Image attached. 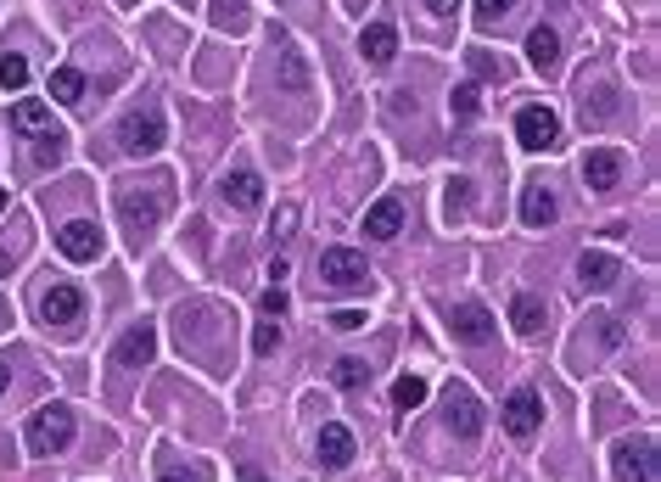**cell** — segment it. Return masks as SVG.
Here are the masks:
<instances>
[{"mask_svg": "<svg viewBox=\"0 0 661 482\" xmlns=\"http://www.w3.org/2000/svg\"><path fill=\"white\" fill-rule=\"evenodd\" d=\"M23 438H29V454H40V460L45 454H62L73 443V410L68 404H45V410H34Z\"/></svg>", "mask_w": 661, "mask_h": 482, "instance_id": "obj_1", "label": "cell"}, {"mask_svg": "<svg viewBox=\"0 0 661 482\" xmlns=\"http://www.w3.org/2000/svg\"><path fill=\"white\" fill-rule=\"evenodd\" d=\"M163 135H169V124H163V113H152V107H141V113H124V118H118V146H124L129 157L163 152Z\"/></svg>", "mask_w": 661, "mask_h": 482, "instance_id": "obj_2", "label": "cell"}, {"mask_svg": "<svg viewBox=\"0 0 661 482\" xmlns=\"http://www.w3.org/2000/svg\"><path fill=\"white\" fill-rule=\"evenodd\" d=\"M320 281L331 292H353V286H365L370 270H365V253L359 247H325L320 253Z\"/></svg>", "mask_w": 661, "mask_h": 482, "instance_id": "obj_3", "label": "cell"}, {"mask_svg": "<svg viewBox=\"0 0 661 482\" xmlns=\"http://www.w3.org/2000/svg\"><path fill=\"white\" fill-rule=\"evenodd\" d=\"M611 471H617V482H650L656 477V438H622L617 449H611Z\"/></svg>", "mask_w": 661, "mask_h": 482, "instance_id": "obj_4", "label": "cell"}, {"mask_svg": "<svg viewBox=\"0 0 661 482\" xmlns=\"http://www.w3.org/2000/svg\"><path fill=\"white\" fill-rule=\"evenodd\" d=\"M499 421H505V432H510V438H533V432H538V421H544V398H538L533 387H516V393L505 398Z\"/></svg>", "mask_w": 661, "mask_h": 482, "instance_id": "obj_5", "label": "cell"}, {"mask_svg": "<svg viewBox=\"0 0 661 482\" xmlns=\"http://www.w3.org/2000/svg\"><path fill=\"white\" fill-rule=\"evenodd\" d=\"M516 141L527 152H549V146L561 141V118L549 113V107H521L516 113Z\"/></svg>", "mask_w": 661, "mask_h": 482, "instance_id": "obj_6", "label": "cell"}, {"mask_svg": "<svg viewBox=\"0 0 661 482\" xmlns=\"http://www.w3.org/2000/svg\"><path fill=\"white\" fill-rule=\"evenodd\" d=\"M79 314H85V292H79L73 281H51V286H45V298H40V320H45V326H73Z\"/></svg>", "mask_w": 661, "mask_h": 482, "instance_id": "obj_7", "label": "cell"}, {"mask_svg": "<svg viewBox=\"0 0 661 482\" xmlns=\"http://www.w3.org/2000/svg\"><path fill=\"white\" fill-rule=\"evenodd\" d=\"M443 421H449V432L454 438H482V404L465 387H449V398H443Z\"/></svg>", "mask_w": 661, "mask_h": 482, "instance_id": "obj_8", "label": "cell"}, {"mask_svg": "<svg viewBox=\"0 0 661 482\" xmlns=\"http://www.w3.org/2000/svg\"><path fill=\"white\" fill-rule=\"evenodd\" d=\"M57 247H62V258H73V264H90V258H101V230H96V219H68V225L57 230Z\"/></svg>", "mask_w": 661, "mask_h": 482, "instance_id": "obj_9", "label": "cell"}, {"mask_svg": "<svg viewBox=\"0 0 661 482\" xmlns=\"http://www.w3.org/2000/svg\"><path fill=\"white\" fill-rule=\"evenodd\" d=\"M152 354H157V331L146 326V320H141V326H129L124 337H118V348H113V359H118L124 370H141V365H152Z\"/></svg>", "mask_w": 661, "mask_h": 482, "instance_id": "obj_10", "label": "cell"}, {"mask_svg": "<svg viewBox=\"0 0 661 482\" xmlns=\"http://www.w3.org/2000/svg\"><path fill=\"white\" fill-rule=\"evenodd\" d=\"M219 197H225L236 213H253L258 202H264V180H258L253 169H236V174H225V180H219Z\"/></svg>", "mask_w": 661, "mask_h": 482, "instance_id": "obj_11", "label": "cell"}, {"mask_svg": "<svg viewBox=\"0 0 661 482\" xmlns=\"http://www.w3.org/2000/svg\"><path fill=\"white\" fill-rule=\"evenodd\" d=\"M583 180H589V191H611V185L622 180V152L617 146H594V152L583 157Z\"/></svg>", "mask_w": 661, "mask_h": 482, "instance_id": "obj_12", "label": "cell"}, {"mask_svg": "<svg viewBox=\"0 0 661 482\" xmlns=\"http://www.w3.org/2000/svg\"><path fill=\"white\" fill-rule=\"evenodd\" d=\"M449 326H454V337H460V342H488L493 337V314L482 309V303H454Z\"/></svg>", "mask_w": 661, "mask_h": 482, "instance_id": "obj_13", "label": "cell"}, {"mask_svg": "<svg viewBox=\"0 0 661 482\" xmlns=\"http://www.w3.org/2000/svg\"><path fill=\"white\" fill-rule=\"evenodd\" d=\"M404 230V202L398 197H381L376 208L365 213V241H393Z\"/></svg>", "mask_w": 661, "mask_h": 482, "instance_id": "obj_14", "label": "cell"}, {"mask_svg": "<svg viewBox=\"0 0 661 482\" xmlns=\"http://www.w3.org/2000/svg\"><path fill=\"white\" fill-rule=\"evenodd\" d=\"M359 57L376 62V68H387V62L398 57V29L393 23H370V29L359 34Z\"/></svg>", "mask_w": 661, "mask_h": 482, "instance_id": "obj_15", "label": "cell"}, {"mask_svg": "<svg viewBox=\"0 0 661 482\" xmlns=\"http://www.w3.org/2000/svg\"><path fill=\"white\" fill-rule=\"evenodd\" d=\"M314 449H320V466H348V460H353V432L342 421H325Z\"/></svg>", "mask_w": 661, "mask_h": 482, "instance_id": "obj_16", "label": "cell"}, {"mask_svg": "<svg viewBox=\"0 0 661 482\" xmlns=\"http://www.w3.org/2000/svg\"><path fill=\"white\" fill-rule=\"evenodd\" d=\"M521 225H533V230L555 225V191H544V185H527V191H521Z\"/></svg>", "mask_w": 661, "mask_h": 482, "instance_id": "obj_17", "label": "cell"}, {"mask_svg": "<svg viewBox=\"0 0 661 482\" xmlns=\"http://www.w3.org/2000/svg\"><path fill=\"white\" fill-rule=\"evenodd\" d=\"M510 326H516L521 337H538V331H544V298L516 292V298H510Z\"/></svg>", "mask_w": 661, "mask_h": 482, "instance_id": "obj_18", "label": "cell"}, {"mask_svg": "<svg viewBox=\"0 0 661 482\" xmlns=\"http://www.w3.org/2000/svg\"><path fill=\"white\" fill-rule=\"evenodd\" d=\"M527 62H533L538 73H549V68H555V62H561V34H555V29H544V23H538V29L527 34Z\"/></svg>", "mask_w": 661, "mask_h": 482, "instance_id": "obj_19", "label": "cell"}, {"mask_svg": "<svg viewBox=\"0 0 661 482\" xmlns=\"http://www.w3.org/2000/svg\"><path fill=\"white\" fill-rule=\"evenodd\" d=\"M577 281L589 286V292L611 286V281H617V258H611V253H583V258H577Z\"/></svg>", "mask_w": 661, "mask_h": 482, "instance_id": "obj_20", "label": "cell"}, {"mask_svg": "<svg viewBox=\"0 0 661 482\" xmlns=\"http://www.w3.org/2000/svg\"><path fill=\"white\" fill-rule=\"evenodd\" d=\"M12 124L23 129V135H57V124H51V107H45V101H17L12 107Z\"/></svg>", "mask_w": 661, "mask_h": 482, "instance_id": "obj_21", "label": "cell"}, {"mask_svg": "<svg viewBox=\"0 0 661 482\" xmlns=\"http://www.w3.org/2000/svg\"><path fill=\"white\" fill-rule=\"evenodd\" d=\"M157 213H163V202H157V197H141V191H135V197H124V225L129 230H152Z\"/></svg>", "mask_w": 661, "mask_h": 482, "instance_id": "obj_22", "label": "cell"}, {"mask_svg": "<svg viewBox=\"0 0 661 482\" xmlns=\"http://www.w3.org/2000/svg\"><path fill=\"white\" fill-rule=\"evenodd\" d=\"M208 12H213V29H230V34L247 29V0H213Z\"/></svg>", "mask_w": 661, "mask_h": 482, "instance_id": "obj_23", "label": "cell"}, {"mask_svg": "<svg viewBox=\"0 0 661 482\" xmlns=\"http://www.w3.org/2000/svg\"><path fill=\"white\" fill-rule=\"evenodd\" d=\"M51 96H57L62 107H73V101L85 96V73H79V68H57V73H51Z\"/></svg>", "mask_w": 661, "mask_h": 482, "instance_id": "obj_24", "label": "cell"}, {"mask_svg": "<svg viewBox=\"0 0 661 482\" xmlns=\"http://www.w3.org/2000/svg\"><path fill=\"white\" fill-rule=\"evenodd\" d=\"M449 113H454V124H471V118L482 113V90H477V85H454Z\"/></svg>", "mask_w": 661, "mask_h": 482, "instance_id": "obj_25", "label": "cell"}, {"mask_svg": "<svg viewBox=\"0 0 661 482\" xmlns=\"http://www.w3.org/2000/svg\"><path fill=\"white\" fill-rule=\"evenodd\" d=\"M29 85V57H17V51H0V90H23Z\"/></svg>", "mask_w": 661, "mask_h": 482, "instance_id": "obj_26", "label": "cell"}, {"mask_svg": "<svg viewBox=\"0 0 661 482\" xmlns=\"http://www.w3.org/2000/svg\"><path fill=\"white\" fill-rule=\"evenodd\" d=\"M331 382L342 387V393H359V387L370 382V370H365V359H337L331 365Z\"/></svg>", "mask_w": 661, "mask_h": 482, "instance_id": "obj_27", "label": "cell"}, {"mask_svg": "<svg viewBox=\"0 0 661 482\" xmlns=\"http://www.w3.org/2000/svg\"><path fill=\"white\" fill-rule=\"evenodd\" d=\"M281 85L286 90L309 85V68H303V51H297V45H281Z\"/></svg>", "mask_w": 661, "mask_h": 482, "instance_id": "obj_28", "label": "cell"}, {"mask_svg": "<svg viewBox=\"0 0 661 482\" xmlns=\"http://www.w3.org/2000/svg\"><path fill=\"white\" fill-rule=\"evenodd\" d=\"M393 404H398V410H421V404H426V382H421V376H398V382H393Z\"/></svg>", "mask_w": 661, "mask_h": 482, "instance_id": "obj_29", "label": "cell"}, {"mask_svg": "<svg viewBox=\"0 0 661 482\" xmlns=\"http://www.w3.org/2000/svg\"><path fill=\"white\" fill-rule=\"evenodd\" d=\"M465 208H471V180H449L443 185V213H449V219H465Z\"/></svg>", "mask_w": 661, "mask_h": 482, "instance_id": "obj_30", "label": "cell"}, {"mask_svg": "<svg viewBox=\"0 0 661 482\" xmlns=\"http://www.w3.org/2000/svg\"><path fill=\"white\" fill-rule=\"evenodd\" d=\"M275 348H281V326L264 314V320L253 326V354H275Z\"/></svg>", "mask_w": 661, "mask_h": 482, "instance_id": "obj_31", "label": "cell"}, {"mask_svg": "<svg viewBox=\"0 0 661 482\" xmlns=\"http://www.w3.org/2000/svg\"><path fill=\"white\" fill-rule=\"evenodd\" d=\"M258 309H264L269 320H281V314H286V292H281V286H275V281H269L264 292H258Z\"/></svg>", "mask_w": 661, "mask_h": 482, "instance_id": "obj_32", "label": "cell"}, {"mask_svg": "<svg viewBox=\"0 0 661 482\" xmlns=\"http://www.w3.org/2000/svg\"><path fill=\"white\" fill-rule=\"evenodd\" d=\"M510 6H516V0H477V17H482V23H499Z\"/></svg>", "mask_w": 661, "mask_h": 482, "instance_id": "obj_33", "label": "cell"}, {"mask_svg": "<svg viewBox=\"0 0 661 482\" xmlns=\"http://www.w3.org/2000/svg\"><path fill=\"white\" fill-rule=\"evenodd\" d=\"M292 225H297V208H281L269 219V236H292Z\"/></svg>", "mask_w": 661, "mask_h": 482, "instance_id": "obj_34", "label": "cell"}, {"mask_svg": "<svg viewBox=\"0 0 661 482\" xmlns=\"http://www.w3.org/2000/svg\"><path fill=\"white\" fill-rule=\"evenodd\" d=\"M331 326H337V331H359V326H365V314H359V309H337V314H331Z\"/></svg>", "mask_w": 661, "mask_h": 482, "instance_id": "obj_35", "label": "cell"}, {"mask_svg": "<svg viewBox=\"0 0 661 482\" xmlns=\"http://www.w3.org/2000/svg\"><path fill=\"white\" fill-rule=\"evenodd\" d=\"M163 482H202L191 466H163Z\"/></svg>", "mask_w": 661, "mask_h": 482, "instance_id": "obj_36", "label": "cell"}, {"mask_svg": "<svg viewBox=\"0 0 661 482\" xmlns=\"http://www.w3.org/2000/svg\"><path fill=\"white\" fill-rule=\"evenodd\" d=\"M454 6H460V0H426V12H443V17H449Z\"/></svg>", "mask_w": 661, "mask_h": 482, "instance_id": "obj_37", "label": "cell"}, {"mask_svg": "<svg viewBox=\"0 0 661 482\" xmlns=\"http://www.w3.org/2000/svg\"><path fill=\"white\" fill-rule=\"evenodd\" d=\"M241 482H269V477H258V471H241Z\"/></svg>", "mask_w": 661, "mask_h": 482, "instance_id": "obj_38", "label": "cell"}, {"mask_svg": "<svg viewBox=\"0 0 661 482\" xmlns=\"http://www.w3.org/2000/svg\"><path fill=\"white\" fill-rule=\"evenodd\" d=\"M0 393H6V365H0Z\"/></svg>", "mask_w": 661, "mask_h": 482, "instance_id": "obj_39", "label": "cell"}, {"mask_svg": "<svg viewBox=\"0 0 661 482\" xmlns=\"http://www.w3.org/2000/svg\"><path fill=\"white\" fill-rule=\"evenodd\" d=\"M0 213H6V191H0Z\"/></svg>", "mask_w": 661, "mask_h": 482, "instance_id": "obj_40", "label": "cell"}, {"mask_svg": "<svg viewBox=\"0 0 661 482\" xmlns=\"http://www.w3.org/2000/svg\"><path fill=\"white\" fill-rule=\"evenodd\" d=\"M0 320H6V309H0Z\"/></svg>", "mask_w": 661, "mask_h": 482, "instance_id": "obj_41", "label": "cell"}]
</instances>
